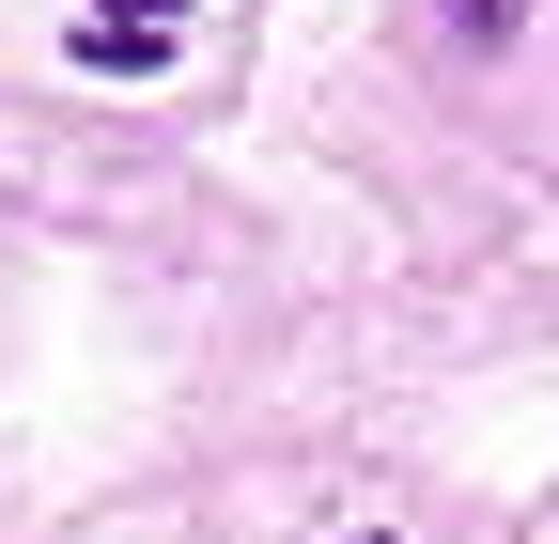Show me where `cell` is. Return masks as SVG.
<instances>
[{"mask_svg": "<svg viewBox=\"0 0 559 544\" xmlns=\"http://www.w3.org/2000/svg\"><path fill=\"white\" fill-rule=\"evenodd\" d=\"M342 544H404V529H342Z\"/></svg>", "mask_w": 559, "mask_h": 544, "instance_id": "3", "label": "cell"}, {"mask_svg": "<svg viewBox=\"0 0 559 544\" xmlns=\"http://www.w3.org/2000/svg\"><path fill=\"white\" fill-rule=\"evenodd\" d=\"M528 32V0H451V47H513Z\"/></svg>", "mask_w": 559, "mask_h": 544, "instance_id": "2", "label": "cell"}, {"mask_svg": "<svg viewBox=\"0 0 559 544\" xmlns=\"http://www.w3.org/2000/svg\"><path fill=\"white\" fill-rule=\"evenodd\" d=\"M187 32V0H94V16H79V62H156Z\"/></svg>", "mask_w": 559, "mask_h": 544, "instance_id": "1", "label": "cell"}]
</instances>
